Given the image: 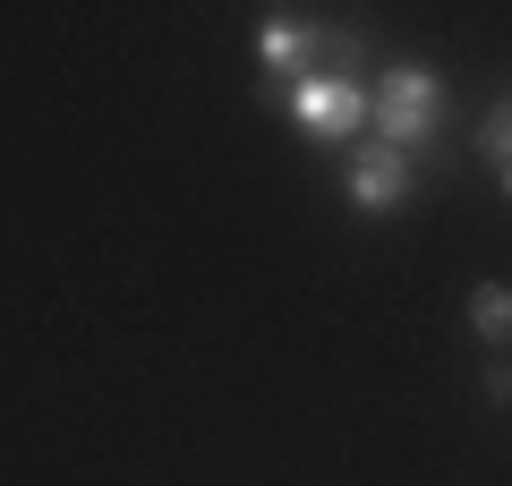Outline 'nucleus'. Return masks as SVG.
<instances>
[{
	"label": "nucleus",
	"instance_id": "f257e3e1",
	"mask_svg": "<svg viewBox=\"0 0 512 486\" xmlns=\"http://www.w3.org/2000/svg\"><path fill=\"white\" fill-rule=\"evenodd\" d=\"M282 111H291V128H299L308 145L350 154V145L367 137V111H376V86L359 77V43L333 35V43H325V69L299 77V86H282Z\"/></svg>",
	"mask_w": 512,
	"mask_h": 486
},
{
	"label": "nucleus",
	"instance_id": "f03ea898",
	"mask_svg": "<svg viewBox=\"0 0 512 486\" xmlns=\"http://www.w3.org/2000/svg\"><path fill=\"white\" fill-rule=\"evenodd\" d=\"M436 128H444V77L427 60H393L376 77V111H367V137L393 145V154H436Z\"/></svg>",
	"mask_w": 512,
	"mask_h": 486
},
{
	"label": "nucleus",
	"instance_id": "7ed1b4c3",
	"mask_svg": "<svg viewBox=\"0 0 512 486\" xmlns=\"http://www.w3.org/2000/svg\"><path fill=\"white\" fill-rule=\"evenodd\" d=\"M342 197H350V214H367V222L402 214V205L419 197V162L393 154V145H376V137H359L342 154Z\"/></svg>",
	"mask_w": 512,
	"mask_h": 486
},
{
	"label": "nucleus",
	"instance_id": "20e7f679",
	"mask_svg": "<svg viewBox=\"0 0 512 486\" xmlns=\"http://www.w3.org/2000/svg\"><path fill=\"white\" fill-rule=\"evenodd\" d=\"M325 43H333L325 18H308V9H265L256 18V69L274 77V86H299V77L325 69Z\"/></svg>",
	"mask_w": 512,
	"mask_h": 486
},
{
	"label": "nucleus",
	"instance_id": "39448f33",
	"mask_svg": "<svg viewBox=\"0 0 512 486\" xmlns=\"http://www.w3.org/2000/svg\"><path fill=\"white\" fill-rule=\"evenodd\" d=\"M461 316H470V333L495 350V359H512V282H478Z\"/></svg>",
	"mask_w": 512,
	"mask_h": 486
},
{
	"label": "nucleus",
	"instance_id": "423d86ee",
	"mask_svg": "<svg viewBox=\"0 0 512 486\" xmlns=\"http://www.w3.org/2000/svg\"><path fill=\"white\" fill-rule=\"evenodd\" d=\"M478 154H487L495 171H512V94L487 103V120H478Z\"/></svg>",
	"mask_w": 512,
	"mask_h": 486
},
{
	"label": "nucleus",
	"instance_id": "0eeeda50",
	"mask_svg": "<svg viewBox=\"0 0 512 486\" xmlns=\"http://www.w3.org/2000/svg\"><path fill=\"white\" fill-rule=\"evenodd\" d=\"M478 393H487V410H512V359H487V376H478Z\"/></svg>",
	"mask_w": 512,
	"mask_h": 486
},
{
	"label": "nucleus",
	"instance_id": "6e6552de",
	"mask_svg": "<svg viewBox=\"0 0 512 486\" xmlns=\"http://www.w3.org/2000/svg\"><path fill=\"white\" fill-rule=\"evenodd\" d=\"M495 180H504V197H512V171H495Z\"/></svg>",
	"mask_w": 512,
	"mask_h": 486
}]
</instances>
